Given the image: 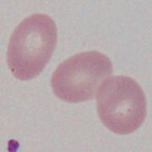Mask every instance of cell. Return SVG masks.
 Listing matches in <instances>:
<instances>
[{
	"mask_svg": "<svg viewBox=\"0 0 152 152\" xmlns=\"http://www.w3.org/2000/svg\"><path fill=\"white\" fill-rule=\"evenodd\" d=\"M113 74V64L102 53L84 52L64 60L53 74L51 86L58 98L69 103L91 100Z\"/></svg>",
	"mask_w": 152,
	"mask_h": 152,
	"instance_id": "3957f363",
	"label": "cell"
},
{
	"mask_svg": "<svg viewBox=\"0 0 152 152\" xmlns=\"http://www.w3.org/2000/svg\"><path fill=\"white\" fill-rule=\"evenodd\" d=\"M58 38L53 20L35 14L23 20L10 38L7 62L18 80H29L38 76L54 52Z\"/></svg>",
	"mask_w": 152,
	"mask_h": 152,
	"instance_id": "6da1fadb",
	"label": "cell"
},
{
	"mask_svg": "<svg viewBox=\"0 0 152 152\" xmlns=\"http://www.w3.org/2000/svg\"><path fill=\"white\" fill-rule=\"evenodd\" d=\"M99 118L108 129L118 134L134 133L144 124L147 114L145 95L130 77H109L96 93Z\"/></svg>",
	"mask_w": 152,
	"mask_h": 152,
	"instance_id": "7a4b0ae2",
	"label": "cell"
}]
</instances>
